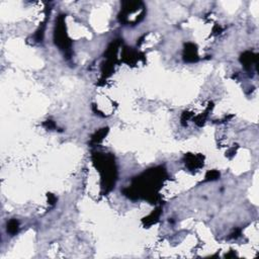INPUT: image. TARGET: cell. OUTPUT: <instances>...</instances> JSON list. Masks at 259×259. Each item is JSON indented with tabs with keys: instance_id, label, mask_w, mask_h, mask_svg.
<instances>
[{
	"instance_id": "obj_1",
	"label": "cell",
	"mask_w": 259,
	"mask_h": 259,
	"mask_svg": "<svg viewBox=\"0 0 259 259\" xmlns=\"http://www.w3.org/2000/svg\"><path fill=\"white\" fill-rule=\"evenodd\" d=\"M7 231L10 233L11 235H14L16 232L18 231V222L15 220L10 221L7 224Z\"/></svg>"
},
{
	"instance_id": "obj_2",
	"label": "cell",
	"mask_w": 259,
	"mask_h": 259,
	"mask_svg": "<svg viewBox=\"0 0 259 259\" xmlns=\"http://www.w3.org/2000/svg\"><path fill=\"white\" fill-rule=\"evenodd\" d=\"M219 176H220V174H219L217 171H212V172H209L207 175V178L209 179L210 177H212L211 179L214 180V179H217V178H219Z\"/></svg>"
}]
</instances>
